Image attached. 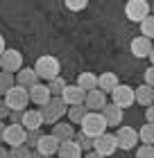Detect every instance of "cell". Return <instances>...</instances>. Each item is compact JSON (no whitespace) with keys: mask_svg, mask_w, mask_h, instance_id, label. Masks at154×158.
I'll return each mask as SVG.
<instances>
[{"mask_svg":"<svg viewBox=\"0 0 154 158\" xmlns=\"http://www.w3.org/2000/svg\"><path fill=\"white\" fill-rule=\"evenodd\" d=\"M59 70H61V66H59V61H57V56H52V54H43V56H39L36 63H34L36 77H39V79H46V81L57 79V77H59Z\"/></svg>","mask_w":154,"mask_h":158,"instance_id":"cell-1","label":"cell"},{"mask_svg":"<svg viewBox=\"0 0 154 158\" xmlns=\"http://www.w3.org/2000/svg\"><path fill=\"white\" fill-rule=\"evenodd\" d=\"M41 111V115H43V124H57L66 113H68V106L64 104V99L61 97H52L50 102L43 106V109H39Z\"/></svg>","mask_w":154,"mask_h":158,"instance_id":"cell-2","label":"cell"},{"mask_svg":"<svg viewBox=\"0 0 154 158\" xmlns=\"http://www.w3.org/2000/svg\"><path fill=\"white\" fill-rule=\"evenodd\" d=\"M82 133H86L89 138H100L102 133H107V122L102 118V113H86V118L82 120Z\"/></svg>","mask_w":154,"mask_h":158,"instance_id":"cell-3","label":"cell"},{"mask_svg":"<svg viewBox=\"0 0 154 158\" xmlns=\"http://www.w3.org/2000/svg\"><path fill=\"white\" fill-rule=\"evenodd\" d=\"M150 14H152V5L147 0H129V2L125 5V16H127L131 23L141 25Z\"/></svg>","mask_w":154,"mask_h":158,"instance_id":"cell-4","label":"cell"},{"mask_svg":"<svg viewBox=\"0 0 154 158\" xmlns=\"http://www.w3.org/2000/svg\"><path fill=\"white\" fill-rule=\"evenodd\" d=\"M20 68H23V54L18 50H5L0 54V73L16 75Z\"/></svg>","mask_w":154,"mask_h":158,"instance_id":"cell-5","label":"cell"},{"mask_svg":"<svg viewBox=\"0 0 154 158\" xmlns=\"http://www.w3.org/2000/svg\"><path fill=\"white\" fill-rule=\"evenodd\" d=\"M2 102L7 104V109H9V111H20V113H23L25 106L30 104V95H27V90L18 88V86H14V88L5 95Z\"/></svg>","mask_w":154,"mask_h":158,"instance_id":"cell-6","label":"cell"},{"mask_svg":"<svg viewBox=\"0 0 154 158\" xmlns=\"http://www.w3.org/2000/svg\"><path fill=\"white\" fill-rule=\"evenodd\" d=\"M116 149H118V140H116V133H102L100 138L93 140V152L100 154L102 158L113 156Z\"/></svg>","mask_w":154,"mask_h":158,"instance_id":"cell-7","label":"cell"},{"mask_svg":"<svg viewBox=\"0 0 154 158\" xmlns=\"http://www.w3.org/2000/svg\"><path fill=\"white\" fill-rule=\"evenodd\" d=\"M25 138H27V131L23 129V124H7L2 142H7V145L14 149V147H23Z\"/></svg>","mask_w":154,"mask_h":158,"instance_id":"cell-8","label":"cell"},{"mask_svg":"<svg viewBox=\"0 0 154 158\" xmlns=\"http://www.w3.org/2000/svg\"><path fill=\"white\" fill-rule=\"evenodd\" d=\"M136 99H134V90L129 88V86H116V90L111 93V104H116L118 109H129L131 104H134Z\"/></svg>","mask_w":154,"mask_h":158,"instance_id":"cell-9","label":"cell"},{"mask_svg":"<svg viewBox=\"0 0 154 158\" xmlns=\"http://www.w3.org/2000/svg\"><path fill=\"white\" fill-rule=\"evenodd\" d=\"M116 140H118V149L129 152V149H134L138 145V131L131 127H120L118 133H116Z\"/></svg>","mask_w":154,"mask_h":158,"instance_id":"cell-10","label":"cell"},{"mask_svg":"<svg viewBox=\"0 0 154 158\" xmlns=\"http://www.w3.org/2000/svg\"><path fill=\"white\" fill-rule=\"evenodd\" d=\"M59 145L61 142L57 140L52 133H46V135H41L39 145H36V152H39L43 158H52V156H57V152H59Z\"/></svg>","mask_w":154,"mask_h":158,"instance_id":"cell-11","label":"cell"},{"mask_svg":"<svg viewBox=\"0 0 154 158\" xmlns=\"http://www.w3.org/2000/svg\"><path fill=\"white\" fill-rule=\"evenodd\" d=\"M109 102H107V95L102 90H91V93H86V99H84V106H86V111L89 113H102V109H104Z\"/></svg>","mask_w":154,"mask_h":158,"instance_id":"cell-12","label":"cell"},{"mask_svg":"<svg viewBox=\"0 0 154 158\" xmlns=\"http://www.w3.org/2000/svg\"><path fill=\"white\" fill-rule=\"evenodd\" d=\"M14 77H16V86L23 88V90H30V88H34V86L39 84V77H36L34 68H20Z\"/></svg>","mask_w":154,"mask_h":158,"instance_id":"cell-13","label":"cell"},{"mask_svg":"<svg viewBox=\"0 0 154 158\" xmlns=\"http://www.w3.org/2000/svg\"><path fill=\"white\" fill-rule=\"evenodd\" d=\"M23 129L25 131H39L41 124H43V115L39 109H25L23 111Z\"/></svg>","mask_w":154,"mask_h":158,"instance_id":"cell-14","label":"cell"},{"mask_svg":"<svg viewBox=\"0 0 154 158\" xmlns=\"http://www.w3.org/2000/svg\"><path fill=\"white\" fill-rule=\"evenodd\" d=\"M61 99H64V104L66 106H77V104H84V99H86V93L79 88V86H66L64 93H61Z\"/></svg>","mask_w":154,"mask_h":158,"instance_id":"cell-15","label":"cell"},{"mask_svg":"<svg viewBox=\"0 0 154 158\" xmlns=\"http://www.w3.org/2000/svg\"><path fill=\"white\" fill-rule=\"evenodd\" d=\"M27 95H30V102L36 104L39 109H43V106H46L50 99H52V95H50V90H48V86H46V84H36L34 88L27 90Z\"/></svg>","mask_w":154,"mask_h":158,"instance_id":"cell-16","label":"cell"},{"mask_svg":"<svg viewBox=\"0 0 154 158\" xmlns=\"http://www.w3.org/2000/svg\"><path fill=\"white\" fill-rule=\"evenodd\" d=\"M131 54L138 56V59H145V56H150V52L154 50L152 45V41L150 39H145V36H136V39H131Z\"/></svg>","mask_w":154,"mask_h":158,"instance_id":"cell-17","label":"cell"},{"mask_svg":"<svg viewBox=\"0 0 154 158\" xmlns=\"http://www.w3.org/2000/svg\"><path fill=\"white\" fill-rule=\"evenodd\" d=\"M52 135L59 142H68V140H75V129L70 122H57L52 127Z\"/></svg>","mask_w":154,"mask_h":158,"instance_id":"cell-18","label":"cell"},{"mask_svg":"<svg viewBox=\"0 0 154 158\" xmlns=\"http://www.w3.org/2000/svg\"><path fill=\"white\" fill-rule=\"evenodd\" d=\"M102 118H104L107 127H120L122 122V109H118L116 104H107L102 109Z\"/></svg>","mask_w":154,"mask_h":158,"instance_id":"cell-19","label":"cell"},{"mask_svg":"<svg viewBox=\"0 0 154 158\" xmlns=\"http://www.w3.org/2000/svg\"><path fill=\"white\" fill-rule=\"evenodd\" d=\"M116 86H120L118 75H116V73H102L98 77V90H102L104 95H107V93H113Z\"/></svg>","mask_w":154,"mask_h":158,"instance_id":"cell-20","label":"cell"},{"mask_svg":"<svg viewBox=\"0 0 154 158\" xmlns=\"http://www.w3.org/2000/svg\"><path fill=\"white\" fill-rule=\"evenodd\" d=\"M134 99H136V104H141V106H152L154 104V88H150V86H138V88L134 90Z\"/></svg>","mask_w":154,"mask_h":158,"instance_id":"cell-21","label":"cell"},{"mask_svg":"<svg viewBox=\"0 0 154 158\" xmlns=\"http://www.w3.org/2000/svg\"><path fill=\"white\" fill-rule=\"evenodd\" d=\"M59 158H82V149L75 140H68V142H61L59 145V152H57Z\"/></svg>","mask_w":154,"mask_h":158,"instance_id":"cell-22","label":"cell"},{"mask_svg":"<svg viewBox=\"0 0 154 158\" xmlns=\"http://www.w3.org/2000/svg\"><path fill=\"white\" fill-rule=\"evenodd\" d=\"M77 86L84 93H91V90L98 88V77H95L93 73H82V75L77 77Z\"/></svg>","mask_w":154,"mask_h":158,"instance_id":"cell-23","label":"cell"},{"mask_svg":"<svg viewBox=\"0 0 154 158\" xmlns=\"http://www.w3.org/2000/svg\"><path fill=\"white\" fill-rule=\"evenodd\" d=\"M86 106L84 104H77V106H68V113H66V115H68V120L70 122H75V124H82V120L86 118Z\"/></svg>","mask_w":154,"mask_h":158,"instance_id":"cell-24","label":"cell"},{"mask_svg":"<svg viewBox=\"0 0 154 158\" xmlns=\"http://www.w3.org/2000/svg\"><path fill=\"white\" fill-rule=\"evenodd\" d=\"M138 140L143 142V145H150V147H154V124H145L138 129Z\"/></svg>","mask_w":154,"mask_h":158,"instance_id":"cell-25","label":"cell"},{"mask_svg":"<svg viewBox=\"0 0 154 158\" xmlns=\"http://www.w3.org/2000/svg\"><path fill=\"white\" fill-rule=\"evenodd\" d=\"M14 86H16V77L9 73H0V95H7Z\"/></svg>","mask_w":154,"mask_h":158,"instance_id":"cell-26","label":"cell"},{"mask_svg":"<svg viewBox=\"0 0 154 158\" xmlns=\"http://www.w3.org/2000/svg\"><path fill=\"white\" fill-rule=\"evenodd\" d=\"M66 79H61V77H57V79H52V81H48V90H50V95L52 97H61V93H64V88H66Z\"/></svg>","mask_w":154,"mask_h":158,"instance_id":"cell-27","label":"cell"},{"mask_svg":"<svg viewBox=\"0 0 154 158\" xmlns=\"http://www.w3.org/2000/svg\"><path fill=\"white\" fill-rule=\"evenodd\" d=\"M141 36L150 39V41L154 39V16H152V14H150V16L141 23Z\"/></svg>","mask_w":154,"mask_h":158,"instance_id":"cell-28","label":"cell"},{"mask_svg":"<svg viewBox=\"0 0 154 158\" xmlns=\"http://www.w3.org/2000/svg\"><path fill=\"white\" fill-rule=\"evenodd\" d=\"M75 142L79 145V149H82V152H84V149H86V152H93V138H89L86 133H82V131L75 133Z\"/></svg>","mask_w":154,"mask_h":158,"instance_id":"cell-29","label":"cell"},{"mask_svg":"<svg viewBox=\"0 0 154 158\" xmlns=\"http://www.w3.org/2000/svg\"><path fill=\"white\" fill-rule=\"evenodd\" d=\"M9 158H32V149H27L25 145L14 147V149H9Z\"/></svg>","mask_w":154,"mask_h":158,"instance_id":"cell-30","label":"cell"},{"mask_svg":"<svg viewBox=\"0 0 154 158\" xmlns=\"http://www.w3.org/2000/svg\"><path fill=\"white\" fill-rule=\"evenodd\" d=\"M41 135L39 131H27V138H25V147L27 149H36V145H39V140H41Z\"/></svg>","mask_w":154,"mask_h":158,"instance_id":"cell-31","label":"cell"},{"mask_svg":"<svg viewBox=\"0 0 154 158\" xmlns=\"http://www.w3.org/2000/svg\"><path fill=\"white\" fill-rule=\"evenodd\" d=\"M136 158H154V147L141 145V147L136 149Z\"/></svg>","mask_w":154,"mask_h":158,"instance_id":"cell-32","label":"cell"},{"mask_svg":"<svg viewBox=\"0 0 154 158\" xmlns=\"http://www.w3.org/2000/svg\"><path fill=\"white\" fill-rule=\"evenodd\" d=\"M86 5H89L86 0H68V2H66V7H68V9H73V11H79V9H84Z\"/></svg>","mask_w":154,"mask_h":158,"instance_id":"cell-33","label":"cell"},{"mask_svg":"<svg viewBox=\"0 0 154 158\" xmlns=\"http://www.w3.org/2000/svg\"><path fill=\"white\" fill-rule=\"evenodd\" d=\"M145 86H150V88H154V66L145 70Z\"/></svg>","mask_w":154,"mask_h":158,"instance_id":"cell-34","label":"cell"},{"mask_svg":"<svg viewBox=\"0 0 154 158\" xmlns=\"http://www.w3.org/2000/svg\"><path fill=\"white\" fill-rule=\"evenodd\" d=\"M9 120H11V124H20V122H23V113L20 111H9Z\"/></svg>","mask_w":154,"mask_h":158,"instance_id":"cell-35","label":"cell"},{"mask_svg":"<svg viewBox=\"0 0 154 158\" xmlns=\"http://www.w3.org/2000/svg\"><path fill=\"white\" fill-rule=\"evenodd\" d=\"M145 122H147V124H154V104L145 109Z\"/></svg>","mask_w":154,"mask_h":158,"instance_id":"cell-36","label":"cell"},{"mask_svg":"<svg viewBox=\"0 0 154 158\" xmlns=\"http://www.w3.org/2000/svg\"><path fill=\"white\" fill-rule=\"evenodd\" d=\"M5 118H9V109H7V104L0 99V120H5Z\"/></svg>","mask_w":154,"mask_h":158,"instance_id":"cell-37","label":"cell"},{"mask_svg":"<svg viewBox=\"0 0 154 158\" xmlns=\"http://www.w3.org/2000/svg\"><path fill=\"white\" fill-rule=\"evenodd\" d=\"M5 129H7V124L0 120V142H2V138H5Z\"/></svg>","mask_w":154,"mask_h":158,"instance_id":"cell-38","label":"cell"},{"mask_svg":"<svg viewBox=\"0 0 154 158\" xmlns=\"http://www.w3.org/2000/svg\"><path fill=\"white\" fill-rule=\"evenodd\" d=\"M0 158H9V152H7L2 145H0Z\"/></svg>","mask_w":154,"mask_h":158,"instance_id":"cell-39","label":"cell"},{"mask_svg":"<svg viewBox=\"0 0 154 158\" xmlns=\"http://www.w3.org/2000/svg\"><path fill=\"white\" fill-rule=\"evenodd\" d=\"M82 158H102V156H100V154H95V152H89V154L82 156Z\"/></svg>","mask_w":154,"mask_h":158,"instance_id":"cell-40","label":"cell"},{"mask_svg":"<svg viewBox=\"0 0 154 158\" xmlns=\"http://www.w3.org/2000/svg\"><path fill=\"white\" fill-rule=\"evenodd\" d=\"M5 50H7V48H5V39H2V34H0V54H2Z\"/></svg>","mask_w":154,"mask_h":158,"instance_id":"cell-41","label":"cell"},{"mask_svg":"<svg viewBox=\"0 0 154 158\" xmlns=\"http://www.w3.org/2000/svg\"><path fill=\"white\" fill-rule=\"evenodd\" d=\"M32 158H43V156H41V154H39V152L34 149V152H32Z\"/></svg>","mask_w":154,"mask_h":158,"instance_id":"cell-42","label":"cell"},{"mask_svg":"<svg viewBox=\"0 0 154 158\" xmlns=\"http://www.w3.org/2000/svg\"><path fill=\"white\" fill-rule=\"evenodd\" d=\"M150 61H152V66H154V50L150 52Z\"/></svg>","mask_w":154,"mask_h":158,"instance_id":"cell-43","label":"cell"},{"mask_svg":"<svg viewBox=\"0 0 154 158\" xmlns=\"http://www.w3.org/2000/svg\"><path fill=\"white\" fill-rule=\"evenodd\" d=\"M152 16H154V5H152Z\"/></svg>","mask_w":154,"mask_h":158,"instance_id":"cell-44","label":"cell"}]
</instances>
